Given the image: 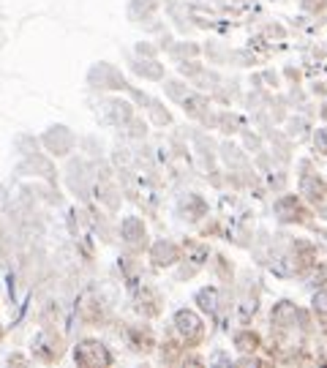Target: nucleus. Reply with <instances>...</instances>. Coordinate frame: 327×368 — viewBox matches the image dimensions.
<instances>
[{"label": "nucleus", "instance_id": "f03ea898", "mask_svg": "<svg viewBox=\"0 0 327 368\" xmlns=\"http://www.w3.org/2000/svg\"><path fill=\"white\" fill-rule=\"evenodd\" d=\"M316 142H319V145H322V147H325V150H327V131H322V134L316 137Z\"/></svg>", "mask_w": 327, "mask_h": 368}, {"label": "nucleus", "instance_id": "f257e3e1", "mask_svg": "<svg viewBox=\"0 0 327 368\" xmlns=\"http://www.w3.org/2000/svg\"><path fill=\"white\" fill-rule=\"evenodd\" d=\"M316 308H319L322 314H327V295H319V298H316Z\"/></svg>", "mask_w": 327, "mask_h": 368}]
</instances>
